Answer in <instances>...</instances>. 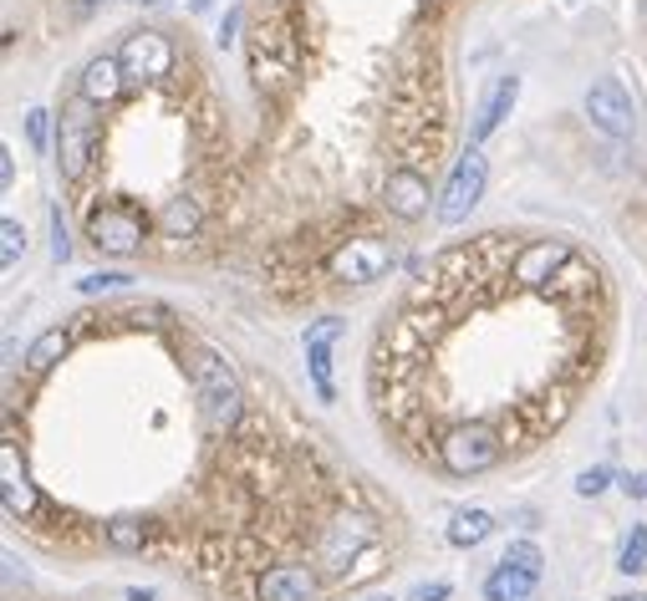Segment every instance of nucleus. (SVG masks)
I'll use <instances>...</instances> for the list:
<instances>
[{"instance_id": "nucleus-37", "label": "nucleus", "mask_w": 647, "mask_h": 601, "mask_svg": "<svg viewBox=\"0 0 647 601\" xmlns=\"http://www.w3.org/2000/svg\"><path fill=\"white\" fill-rule=\"evenodd\" d=\"M128 601H153V597H148V591H128Z\"/></svg>"}, {"instance_id": "nucleus-30", "label": "nucleus", "mask_w": 647, "mask_h": 601, "mask_svg": "<svg viewBox=\"0 0 647 601\" xmlns=\"http://www.w3.org/2000/svg\"><path fill=\"white\" fill-rule=\"evenodd\" d=\"M449 597H454L449 581H418V587L408 591V601H449Z\"/></svg>"}, {"instance_id": "nucleus-36", "label": "nucleus", "mask_w": 647, "mask_h": 601, "mask_svg": "<svg viewBox=\"0 0 647 601\" xmlns=\"http://www.w3.org/2000/svg\"><path fill=\"white\" fill-rule=\"evenodd\" d=\"M209 5H215V0H189V11H209Z\"/></svg>"}, {"instance_id": "nucleus-12", "label": "nucleus", "mask_w": 647, "mask_h": 601, "mask_svg": "<svg viewBox=\"0 0 647 601\" xmlns=\"http://www.w3.org/2000/svg\"><path fill=\"white\" fill-rule=\"evenodd\" d=\"M383 205L393 220L418 224L428 215V205H439V194L428 189V174H418V169H393L383 184Z\"/></svg>"}, {"instance_id": "nucleus-6", "label": "nucleus", "mask_w": 647, "mask_h": 601, "mask_svg": "<svg viewBox=\"0 0 647 601\" xmlns=\"http://www.w3.org/2000/svg\"><path fill=\"white\" fill-rule=\"evenodd\" d=\"M143 215L128 205V199H107L88 215V240L97 245V255H113V261H128L143 250Z\"/></svg>"}, {"instance_id": "nucleus-20", "label": "nucleus", "mask_w": 647, "mask_h": 601, "mask_svg": "<svg viewBox=\"0 0 647 601\" xmlns=\"http://www.w3.org/2000/svg\"><path fill=\"white\" fill-rule=\"evenodd\" d=\"M67 352H72V332H67V326H51V332H42V337L31 342L26 372H31V378H42V372H51V367H57Z\"/></svg>"}, {"instance_id": "nucleus-5", "label": "nucleus", "mask_w": 647, "mask_h": 601, "mask_svg": "<svg viewBox=\"0 0 647 601\" xmlns=\"http://www.w3.org/2000/svg\"><path fill=\"white\" fill-rule=\"evenodd\" d=\"M485 184H489V163L480 148H470V153H459V163L449 169V178H443L439 189V205H434V215H439V224H464L480 209V199H485Z\"/></svg>"}, {"instance_id": "nucleus-34", "label": "nucleus", "mask_w": 647, "mask_h": 601, "mask_svg": "<svg viewBox=\"0 0 647 601\" xmlns=\"http://www.w3.org/2000/svg\"><path fill=\"white\" fill-rule=\"evenodd\" d=\"M11 178H15V163H11V153H0V184L11 189Z\"/></svg>"}, {"instance_id": "nucleus-15", "label": "nucleus", "mask_w": 647, "mask_h": 601, "mask_svg": "<svg viewBox=\"0 0 647 601\" xmlns=\"http://www.w3.org/2000/svg\"><path fill=\"white\" fill-rule=\"evenodd\" d=\"M123 88H128V77H123V61L118 57H92L77 77V97H88L92 107H107L118 103Z\"/></svg>"}, {"instance_id": "nucleus-9", "label": "nucleus", "mask_w": 647, "mask_h": 601, "mask_svg": "<svg viewBox=\"0 0 647 601\" xmlns=\"http://www.w3.org/2000/svg\"><path fill=\"white\" fill-rule=\"evenodd\" d=\"M388 265H393V245L383 235H357L332 255V276L342 286H372L388 276Z\"/></svg>"}, {"instance_id": "nucleus-3", "label": "nucleus", "mask_w": 647, "mask_h": 601, "mask_svg": "<svg viewBox=\"0 0 647 601\" xmlns=\"http://www.w3.org/2000/svg\"><path fill=\"white\" fill-rule=\"evenodd\" d=\"M97 107L88 97H67L57 113V169L67 184H82L92 174V159H97Z\"/></svg>"}, {"instance_id": "nucleus-25", "label": "nucleus", "mask_w": 647, "mask_h": 601, "mask_svg": "<svg viewBox=\"0 0 647 601\" xmlns=\"http://www.w3.org/2000/svg\"><path fill=\"white\" fill-rule=\"evenodd\" d=\"M21 255H26V230H21V220H0V265L15 270Z\"/></svg>"}, {"instance_id": "nucleus-14", "label": "nucleus", "mask_w": 647, "mask_h": 601, "mask_svg": "<svg viewBox=\"0 0 647 601\" xmlns=\"http://www.w3.org/2000/svg\"><path fill=\"white\" fill-rule=\"evenodd\" d=\"M516 97H520V77L516 72H505V77H495V82H489V92L480 97V113H474V123H470V148H485L489 143V132L510 118Z\"/></svg>"}, {"instance_id": "nucleus-8", "label": "nucleus", "mask_w": 647, "mask_h": 601, "mask_svg": "<svg viewBox=\"0 0 647 601\" xmlns=\"http://www.w3.org/2000/svg\"><path fill=\"white\" fill-rule=\"evenodd\" d=\"M571 261H576V250L566 245L561 235L520 240V245L510 250V280L525 286V291H545V286H551V280H556Z\"/></svg>"}, {"instance_id": "nucleus-16", "label": "nucleus", "mask_w": 647, "mask_h": 601, "mask_svg": "<svg viewBox=\"0 0 647 601\" xmlns=\"http://www.w3.org/2000/svg\"><path fill=\"white\" fill-rule=\"evenodd\" d=\"M255 597L261 601H311L316 597V571L311 566H270V571L261 576V587H255Z\"/></svg>"}, {"instance_id": "nucleus-13", "label": "nucleus", "mask_w": 647, "mask_h": 601, "mask_svg": "<svg viewBox=\"0 0 647 601\" xmlns=\"http://www.w3.org/2000/svg\"><path fill=\"white\" fill-rule=\"evenodd\" d=\"M337 337H342L337 316H322V322L307 326V372L322 403H337V382H332V347H337Z\"/></svg>"}, {"instance_id": "nucleus-17", "label": "nucleus", "mask_w": 647, "mask_h": 601, "mask_svg": "<svg viewBox=\"0 0 647 601\" xmlns=\"http://www.w3.org/2000/svg\"><path fill=\"white\" fill-rule=\"evenodd\" d=\"M199 220H205V215H199V205H194L189 194H174V199L159 209V224H153V230H159L163 240H194L199 235Z\"/></svg>"}, {"instance_id": "nucleus-21", "label": "nucleus", "mask_w": 647, "mask_h": 601, "mask_svg": "<svg viewBox=\"0 0 647 601\" xmlns=\"http://www.w3.org/2000/svg\"><path fill=\"white\" fill-rule=\"evenodd\" d=\"M107 545L113 551H123V556H138L148 545V520H138V515H118V520H107Z\"/></svg>"}, {"instance_id": "nucleus-18", "label": "nucleus", "mask_w": 647, "mask_h": 601, "mask_svg": "<svg viewBox=\"0 0 647 601\" xmlns=\"http://www.w3.org/2000/svg\"><path fill=\"white\" fill-rule=\"evenodd\" d=\"M535 581L541 576L516 571V566H495L485 576V601H535Z\"/></svg>"}, {"instance_id": "nucleus-19", "label": "nucleus", "mask_w": 647, "mask_h": 601, "mask_svg": "<svg viewBox=\"0 0 647 601\" xmlns=\"http://www.w3.org/2000/svg\"><path fill=\"white\" fill-rule=\"evenodd\" d=\"M489 535H495V515L480 510V505H474V510H459L454 520H449V545H454V551H474V545H485Z\"/></svg>"}, {"instance_id": "nucleus-29", "label": "nucleus", "mask_w": 647, "mask_h": 601, "mask_svg": "<svg viewBox=\"0 0 647 601\" xmlns=\"http://www.w3.org/2000/svg\"><path fill=\"white\" fill-rule=\"evenodd\" d=\"M51 261H72V235H67V220H61V205H51Z\"/></svg>"}, {"instance_id": "nucleus-26", "label": "nucleus", "mask_w": 647, "mask_h": 601, "mask_svg": "<svg viewBox=\"0 0 647 601\" xmlns=\"http://www.w3.org/2000/svg\"><path fill=\"white\" fill-rule=\"evenodd\" d=\"M132 276H123V270H103V276H82L77 280V291L82 296H97V291H128Z\"/></svg>"}, {"instance_id": "nucleus-38", "label": "nucleus", "mask_w": 647, "mask_h": 601, "mask_svg": "<svg viewBox=\"0 0 647 601\" xmlns=\"http://www.w3.org/2000/svg\"><path fill=\"white\" fill-rule=\"evenodd\" d=\"M138 5H159V0H138Z\"/></svg>"}, {"instance_id": "nucleus-1", "label": "nucleus", "mask_w": 647, "mask_h": 601, "mask_svg": "<svg viewBox=\"0 0 647 601\" xmlns=\"http://www.w3.org/2000/svg\"><path fill=\"white\" fill-rule=\"evenodd\" d=\"M189 382H194V403L205 413L209 434H235L245 424V388H240L235 367L224 362L220 352L209 347H194L189 352Z\"/></svg>"}, {"instance_id": "nucleus-31", "label": "nucleus", "mask_w": 647, "mask_h": 601, "mask_svg": "<svg viewBox=\"0 0 647 601\" xmlns=\"http://www.w3.org/2000/svg\"><path fill=\"white\" fill-rule=\"evenodd\" d=\"M240 21H245V11H240V5H235V11H230V15H224V26H220V36H215V42H220V46H224V51H230V46H235V31H240Z\"/></svg>"}, {"instance_id": "nucleus-33", "label": "nucleus", "mask_w": 647, "mask_h": 601, "mask_svg": "<svg viewBox=\"0 0 647 601\" xmlns=\"http://www.w3.org/2000/svg\"><path fill=\"white\" fill-rule=\"evenodd\" d=\"M103 5H107V0H72V11H77V15H97Z\"/></svg>"}, {"instance_id": "nucleus-27", "label": "nucleus", "mask_w": 647, "mask_h": 601, "mask_svg": "<svg viewBox=\"0 0 647 601\" xmlns=\"http://www.w3.org/2000/svg\"><path fill=\"white\" fill-rule=\"evenodd\" d=\"M26 143L36 148V153H46V143H51V113H46V107H31L26 113Z\"/></svg>"}, {"instance_id": "nucleus-4", "label": "nucleus", "mask_w": 647, "mask_h": 601, "mask_svg": "<svg viewBox=\"0 0 647 601\" xmlns=\"http://www.w3.org/2000/svg\"><path fill=\"white\" fill-rule=\"evenodd\" d=\"M378 545V520L362 510H337L332 520H322L316 535V560L332 576H353V560H362Z\"/></svg>"}, {"instance_id": "nucleus-2", "label": "nucleus", "mask_w": 647, "mask_h": 601, "mask_svg": "<svg viewBox=\"0 0 647 601\" xmlns=\"http://www.w3.org/2000/svg\"><path fill=\"white\" fill-rule=\"evenodd\" d=\"M434 459H439V470L449 479H480V474L500 470L505 434L495 424H485V418H459L434 439Z\"/></svg>"}, {"instance_id": "nucleus-22", "label": "nucleus", "mask_w": 647, "mask_h": 601, "mask_svg": "<svg viewBox=\"0 0 647 601\" xmlns=\"http://www.w3.org/2000/svg\"><path fill=\"white\" fill-rule=\"evenodd\" d=\"M587 291H597V270H591L587 261H571L551 286H545V296H587Z\"/></svg>"}, {"instance_id": "nucleus-24", "label": "nucleus", "mask_w": 647, "mask_h": 601, "mask_svg": "<svg viewBox=\"0 0 647 601\" xmlns=\"http://www.w3.org/2000/svg\"><path fill=\"white\" fill-rule=\"evenodd\" d=\"M541 545L535 541H510L505 545V556H500V566H516V571H530V576H541Z\"/></svg>"}, {"instance_id": "nucleus-39", "label": "nucleus", "mask_w": 647, "mask_h": 601, "mask_svg": "<svg viewBox=\"0 0 647 601\" xmlns=\"http://www.w3.org/2000/svg\"><path fill=\"white\" fill-rule=\"evenodd\" d=\"M383 601H393V597H383Z\"/></svg>"}, {"instance_id": "nucleus-28", "label": "nucleus", "mask_w": 647, "mask_h": 601, "mask_svg": "<svg viewBox=\"0 0 647 601\" xmlns=\"http://www.w3.org/2000/svg\"><path fill=\"white\" fill-rule=\"evenodd\" d=\"M606 484H617V474L606 470V464H591V470L576 479V495H581V499H597V495H606Z\"/></svg>"}, {"instance_id": "nucleus-32", "label": "nucleus", "mask_w": 647, "mask_h": 601, "mask_svg": "<svg viewBox=\"0 0 647 601\" xmlns=\"http://www.w3.org/2000/svg\"><path fill=\"white\" fill-rule=\"evenodd\" d=\"M617 489L627 499H647V479H643V474H617Z\"/></svg>"}, {"instance_id": "nucleus-35", "label": "nucleus", "mask_w": 647, "mask_h": 601, "mask_svg": "<svg viewBox=\"0 0 647 601\" xmlns=\"http://www.w3.org/2000/svg\"><path fill=\"white\" fill-rule=\"evenodd\" d=\"M612 601H647V591H627V597H612Z\"/></svg>"}, {"instance_id": "nucleus-7", "label": "nucleus", "mask_w": 647, "mask_h": 601, "mask_svg": "<svg viewBox=\"0 0 647 601\" xmlns=\"http://www.w3.org/2000/svg\"><path fill=\"white\" fill-rule=\"evenodd\" d=\"M118 61H123V77L132 88H163L174 77V42L163 31H132L128 42L118 46Z\"/></svg>"}, {"instance_id": "nucleus-11", "label": "nucleus", "mask_w": 647, "mask_h": 601, "mask_svg": "<svg viewBox=\"0 0 647 601\" xmlns=\"http://www.w3.org/2000/svg\"><path fill=\"white\" fill-rule=\"evenodd\" d=\"M36 499H42V495H36V479H31V470H26L21 443L5 439V443H0V505H5L11 520H31Z\"/></svg>"}, {"instance_id": "nucleus-23", "label": "nucleus", "mask_w": 647, "mask_h": 601, "mask_svg": "<svg viewBox=\"0 0 647 601\" xmlns=\"http://www.w3.org/2000/svg\"><path fill=\"white\" fill-rule=\"evenodd\" d=\"M617 571L622 576H643L647 571V525H633L627 541H622V556H617Z\"/></svg>"}, {"instance_id": "nucleus-10", "label": "nucleus", "mask_w": 647, "mask_h": 601, "mask_svg": "<svg viewBox=\"0 0 647 601\" xmlns=\"http://www.w3.org/2000/svg\"><path fill=\"white\" fill-rule=\"evenodd\" d=\"M587 118L606 132V138H633L637 132V113H633V97L622 92L617 77H602L587 88Z\"/></svg>"}]
</instances>
